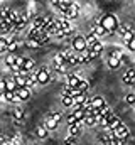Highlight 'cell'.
<instances>
[{
	"mask_svg": "<svg viewBox=\"0 0 135 145\" xmlns=\"http://www.w3.org/2000/svg\"><path fill=\"white\" fill-rule=\"evenodd\" d=\"M98 25H101V27L105 29L106 36H113V34L117 32V27H118L120 24H118V19H117L113 14H105L100 19Z\"/></svg>",
	"mask_w": 135,
	"mask_h": 145,
	"instance_id": "obj_1",
	"label": "cell"
},
{
	"mask_svg": "<svg viewBox=\"0 0 135 145\" xmlns=\"http://www.w3.org/2000/svg\"><path fill=\"white\" fill-rule=\"evenodd\" d=\"M29 39H32V40H35V42H39L41 46L46 44V42H49V36H47L44 31H41V29H31V32H29Z\"/></svg>",
	"mask_w": 135,
	"mask_h": 145,
	"instance_id": "obj_2",
	"label": "cell"
},
{
	"mask_svg": "<svg viewBox=\"0 0 135 145\" xmlns=\"http://www.w3.org/2000/svg\"><path fill=\"white\" fill-rule=\"evenodd\" d=\"M51 68H47V66H44V68H41V69H37L35 71V79H37V83L39 84H47L51 79H49V74H51Z\"/></svg>",
	"mask_w": 135,
	"mask_h": 145,
	"instance_id": "obj_3",
	"label": "cell"
},
{
	"mask_svg": "<svg viewBox=\"0 0 135 145\" xmlns=\"http://www.w3.org/2000/svg\"><path fill=\"white\" fill-rule=\"evenodd\" d=\"M113 135H115V138H118V140H128L130 138V130L127 128V125H123V123H120L115 130H113Z\"/></svg>",
	"mask_w": 135,
	"mask_h": 145,
	"instance_id": "obj_4",
	"label": "cell"
},
{
	"mask_svg": "<svg viewBox=\"0 0 135 145\" xmlns=\"http://www.w3.org/2000/svg\"><path fill=\"white\" fill-rule=\"evenodd\" d=\"M78 14H79V5L76 3V2H71L69 3V7H68V10L63 14V19H66V20H73V19H76L78 17Z\"/></svg>",
	"mask_w": 135,
	"mask_h": 145,
	"instance_id": "obj_5",
	"label": "cell"
},
{
	"mask_svg": "<svg viewBox=\"0 0 135 145\" xmlns=\"http://www.w3.org/2000/svg\"><path fill=\"white\" fill-rule=\"evenodd\" d=\"M73 51L81 52L83 49H86V42H85V36H74L73 37Z\"/></svg>",
	"mask_w": 135,
	"mask_h": 145,
	"instance_id": "obj_6",
	"label": "cell"
},
{
	"mask_svg": "<svg viewBox=\"0 0 135 145\" xmlns=\"http://www.w3.org/2000/svg\"><path fill=\"white\" fill-rule=\"evenodd\" d=\"M14 95H15L20 101H27V100L31 98V89H29V88H17V89L14 91Z\"/></svg>",
	"mask_w": 135,
	"mask_h": 145,
	"instance_id": "obj_7",
	"label": "cell"
},
{
	"mask_svg": "<svg viewBox=\"0 0 135 145\" xmlns=\"http://www.w3.org/2000/svg\"><path fill=\"white\" fill-rule=\"evenodd\" d=\"M122 121L118 120V116H115V115H110L108 118H106V132H113L118 125H120Z\"/></svg>",
	"mask_w": 135,
	"mask_h": 145,
	"instance_id": "obj_8",
	"label": "cell"
},
{
	"mask_svg": "<svg viewBox=\"0 0 135 145\" xmlns=\"http://www.w3.org/2000/svg\"><path fill=\"white\" fill-rule=\"evenodd\" d=\"M81 130H83V121H76L74 125H69V127H68V133H69V137H74V138L81 133Z\"/></svg>",
	"mask_w": 135,
	"mask_h": 145,
	"instance_id": "obj_9",
	"label": "cell"
},
{
	"mask_svg": "<svg viewBox=\"0 0 135 145\" xmlns=\"http://www.w3.org/2000/svg\"><path fill=\"white\" fill-rule=\"evenodd\" d=\"M90 105H91V110H100L105 106V100L101 96H93L90 98Z\"/></svg>",
	"mask_w": 135,
	"mask_h": 145,
	"instance_id": "obj_10",
	"label": "cell"
},
{
	"mask_svg": "<svg viewBox=\"0 0 135 145\" xmlns=\"http://www.w3.org/2000/svg\"><path fill=\"white\" fill-rule=\"evenodd\" d=\"M69 3H71V2H66V0H52V2H51V5H52V7H56V8H59V10H61V14H64V12L68 10Z\"/></svg>",
	"mask_w": 135,
	"mask_h": 145,
	"instance_id": "obj_11",
	"label": "cell"
},
{
	"mask_svg": "<svg viewBox=\"0 0 135 145\" xmlns=\"http://www.w3.org/2000/svg\"><path fill=\"white\" fill-rule=\"evenodd\" d=\"M44 25H46V15H37V17H34L32 20V29H44Z\"/></svg>",
	"mask_w": 135,
	"mask_h": 145,
	"instance_id": "obj_12",
	"label": "cell"
},
{
	"mask_svg": "<svg viewBox=\"0 0 135 145\" xmlns=\"http://www.w3.org/2000/svg\"><path fill=\"white\" fill-rule=\"evenodd\" d=\"M122 79H123V83H125V84H134V83H135V69H134V68H130L128 71L125 72V74L122 76Z\"/></svg>",
	"mask_w": 135,
	"mask_h": 145,
	"instance_id": "obj_13",
	"label": "cell"
},
{
	"mask_svg": "<svg viewBox=\"0 0 135 145\" xmlns=\"http://www.w3.org/2000/svg\"><path fill=\"white\" fill-rule=\"evenodd\" d=\"M79 81H81V78H78L76 74H71L66 78V86L68 88H76L79 84Z\"/></svg>",
	"mask_w": 135,
	"mask_h": 145,
	"instance_id": "obj_14",
	"label": "cell"
},
{
	"mask_svg": "<svg viewBox=\"0 0 135 145\" xmlns=\"http://www.w3.org/2000/svg\"><path fill=\"white\" fill-rule=\"evenodd\" d=\"M58 125H59V123H58V121L51 116V113H49V115L46 116V125H44L46 130H47V132H49V130H54V128H58Z\"/></svg>",
	"mask_w": 135,
	"mask_h": 145,
	"instance_id": "obj_15",
	"label": "cell"
},
{
	"mask_svg": "<svg viewBox=\"0 0 135 145\" xmlns=\"http://www.w3.org/2000/svg\"><path fill=\"white\" fill-rule=\"evenodd\" d=\"M24 115H26L24 108H20V106L14 108V120H15L17 123H22V121H24Z\"/></svg>",
	"mask_w": 135,
	"mask_h": 145,
	"instance_id": "obj_16",
	"label": "cell"
},
{
	"mask_svg": "<svg viewBox=\"0 0 135 145\" xmlns=\"http://www.w3.org/2000/svg\"><path fill=\"white\" fill-rule=\"evenodd\" d=\"M88 88H90V83H88V81H85V79H81V81H79V84L76 86V89H78V93H79V95H86Z\"/></svg>",
	"mask_w": 135,
	"mask_h": 145,
	"instance_id": "obj_17",
	"label": "cell"
},
{
	"mask_svg": "<svg viewBox=\"0 0 135 145\" xmlns=\"http://www.w3.org/2000/svg\"><path fill=\"white\" fill-rule=\"evenodd\" d=\"M19 46H20V42H19L17 39H14V40H7V51H9L10 54H14V51L19 49Z\"/></svg>",
	"mask_w": 135,
	"mask_h": 145,
	"instance_id": "obj_18",
	"label": "cell"
},
{
	"mask_svg": "<svg viewBox=\"0 0 135 145\" xmlns=\"http://www.w3.org/2000/svg\"><path fill=\"white\" fill-rule=\"evenodd\" d=\"M3 83H5V91H15L17 89V86H15V81H14V78H9V79H3Z\"/></svg>",
	"mask_w": 135,
	"mask_h": 145,
	"instance_id": "obj_19",
	"label": "cell"
},
{
	"mask_svg": "<svg viewBox=\"0 0 135 145\" xmlns=\"http://www.w3.org/2000/svg\"><path fill=\"white\" fill-rule=\"evenodd\" d=\"M85 42H86V49H88V47H91L93 44H96V42H98V37L91 32V34H88V36L85 37Z\"/></svg>",
	"mask_w": 135,
	"mask_h": 145,
	"instance_id": "obj_20",
	"label": "cell"
},
{
	"mask_svg": "<svg viewBox=\"0 0 135 145\" xmlns=\"http://www.w3.org/2000/svg\"><path fill=\"white\" fill-rule=\"evenodd\" d=\"M132 31H134V29H132V25H130V24H122V25H118V27H117V32H118L120 36H123L125 32H132Z\"/></svg>",
	"mask_w": 135,
	"mask_h": 145,
	"instance_id": "obj_21",
	"label": "cell"
},
{
	"mask_svg": "<svg viewBox=\"0 0 135 145\" xmlns=\"http://www.w3.org/2000/svg\"><path fill=\"white\" fill-rule=\"evenodd\" d=\"M108 56H110V57H115V59H118V61H122V57H123V52H122L120 49H117V47H113V49H110V52H108Z\"/></svg>",
	"mask_w": 135,
	"mask_h": 145,
	"instance_id": "obj_22",
	"label": "cell"
},
{
	"mask_svg": "<svg viewBox=\"0 0 135 145\" xmlns=\"http://www.w3.org/2000/svg\"><path fill=\"white\" fill-rule=\"evenodd\" d=\"M22 69H24V71H32V69H34V61L31 59V57H24Z\"/></svg>",
	"mask_w": 135,
	"mask_h": 145,
	"instance_id": "obj_23",
	"label": "cell"
},
{
	"mask_svg": "<svg viewBox=\"0 0 135 145\" xmlns=\"http://www.w3.org/2000/svg\"><path fill=\"white\" fill-rule=\"evenodd\" d=\"M73 116H74L76 121H83V118H85V111L79 108V106H76V108H74V113H73Z\"/></svg>",
	"mask_w": 135,
	"mask_h": 145,
	"instance_id": "obj_24",
	"label": "cell"
},
{
	"mask_svg": "<svg viewBox=\"0 0 135 145\" xmlns=\"http://www.w3.org/2000/svg\"><path fill=\"white\" fill-rule=\"evenodd\" d=\"M85 100H86V95H76V96H73V105L74 106H81Z\"/></svg>",
	"mask_w": 135,
	"mask_h": 145,
	"instance_id": "obj_25",
	"label": "cell"
},
{
	"mask_svg": "<svg viewBox=\"0 0 135 145\" xmlns=\"http://www.w3.org/2000/svg\"><path fill=\"white\" fill-rule=\"evenodd\" d=\"M35 135H37L39 138H46V137H47V130H46V127H44V125H39V127L35 128Z\"/></svg>",
	"mask_w": 135,
	"mask_h": 145,
	"instance_id": "obj_26",
	"label": "cell"
},
{
	"mask_svg": "<svg viewBox=\"0 0 135 145\" xmlns=\"http://www.w3.org/2000/svg\"><path fill=\"white\" fill-rule=\"evenodd\" d=\"M88 51H91V52H95L96 56H100V52L103 51V44H101L100 40H98L96 44H93L91 47H88Z\"/></svg>",
	"mask_w": 135,
	"mask_h": 145,
	"instance_id": "obj_27",
	"label": "cell"
},
{
	"mask_svg": "<svg viewBox=\"0 0 135 145\" xmlns=\"http://www.w3.org/2000/svg\"><path fill=\"white\" fill-rule=\"evenodd\" d=\"M10 12H12L10 7H2V8H0V20H7L9 15H10Z\"/></svg>",
	"mask_w": 135,
	"mask_h": 145,
	"instance_id": "obj_28",
	"label": "cell"
},
{
	"mask_svg": "<svg viewBox=\"0 0 135 145\" xmlns=\"http://www.w3.org/2000/svg\"><path fill=\"white\" fill-rule=\"evenodd\" d=\"M63 64H66L64 59H63V56H61L59 52L54 54V57H52V66H63Z\"/></svg>",
	"mask_w": 135,
	"mask_h": 145,
	"instance_id": "obj_29",
	"label": "cell"
},
{
	"mask_svg": "<svg viewBox=\"0 0 135 145\" xmlns=\"http://www.w3.org/2000/svg\"><path fill=\"white\" fill-rule=\"evenodd\" d=\"M106 61H108V68H111V69H118V68H120V61H118V59H115V57H110V56H108V59H106Z\"/></svg>",
	"mask_w": 135,
	"mask_h": 145,
	"instance_id": "obj_30",
	"label": "cell"
},
{
	"mask_svg": "<svg viewBox=\"0 0 135 145\" xmlns=\"http://www.w3.org/2000/svg\"><path fill=\"white\" fill-rule=\"evenodd\" d=\"M110 115H111V110L108 108V106H103V108L98 110V116L100 118H108Z\"/></svg>",
	"mask_w": 135,
	"mask_h": 145,
	"instance_id": "obj_31",
	"label": "cell"
},
{
	"mask_svg": "<svg viewBox=\"0 0 135 145\" xmlns=\"http://www.w3.org/2000/svg\"><path fill=\"white\" fill-rule=\"evenodd\" d=\"M15 59H17V56H15V54H9V56L5 57V64H7V68H9V69L15 64Z\"/></svg>",
	"mask_w": 135,
	"mask_h": 145,
	"instance_id": "obj_32",
	"label": "cell"
},
{
	"mask_svg": "<svg viewBox=\"0 0 135 145\" xmlns=\"http://www.w3.org/2000/svg\"><path fill=\"white\" fill-rule=\"evenodd\" d=\"M0 32H12V25L7 20H0Z\"/></svg>",
	"mask_w": 135,
	"mask_h": 145,
	"instance_id": "obj_33",
	"label": "cell"
},
{
	"mask_svg": "<svg viewBox=\"0 0 135 145\" xmlns=\"http://www.w3.org/2000/svg\"><path fill=\"white\" fill-rule=\"evenodd\" d=\"M76 64H79V57H78V54L74 52V54L66 61V66H76Z\"/></svg>",
	"mask_w": 135,
	"mask_h": 145,
	"instance_id": "obj_34",
	"label": "cell"
},
{
	"mask_svg": "<svg viewBox=\"0 0 135 145\" xmlns=\"http://www.w3.org/2000/svg\"><path fill=\"white\" fill-rule=\"evenodd\" d=\"M93 34H95L96 37H103V36H106V32H105V29H103L101 25H96V27H95Z\"/></svg>",
	"mask_w": 135,
	"mask_h": 145,
	"instance_id": "obj_35",
	"label": "cell"
},
{
	"mask_svg": "<svg viewBox=\"0 0 135 145\" xmlns=\"http://www.w3.org/2000/svg\"><path fill=\"white\" fill-rule=\"evenodd\" d=\"M61 101H63V105H64L66 108L73 106V98H71V96H63V98H61Z\"/></svg>",
	"mask_w": 135,
	"mask_h": 145,
	"instance_id": "obj_36",
	"label": "cell"
},
{
	"mask_svg": "<svg viewBox=\"0 0 135 145\" xmlns=\"http://www.w3.org/2000/svg\"><path fill=\"white\" fill-rule=\"evenodd\" d=\"M7 51V39L5 37H0V54Z\"/></svg>",
	"mask_w": 135,
	"mask_h": 145,
	"instance_id": "obj_37",
	"label": "cell"
},
{
	"mask_svg": "<svg viewBox=\"0 0 135 145\" xmlns=\"http://www.w3.org/2000/svg\"><path fill=\"white\" fill-rule=\"evenodd\" d=\"M122 39H123V42H125V44H127L128 40H132V39H135V37H134V31H132V32H125V34L122 36Z\"/></svg>",
	"mask_w": 135,
	"mask_h": 145,
	"instance_id": "obj_38",
	"label": "cell"
},
{
	"mask_svg": "<svg viewBox=\"0 0 135 145\" xmlns=\"http://www.w3.org/2000/svg\"><path fill=\"white\" fill-rule=\"evenodd\" d=\"M3 98H5V101L12 103V100H14V93H12V91H5V93H3Z\"/></svg>",
	"mask_w": 135,
	"mask_h": 145,
	"instance_id": "obj_39",
	"label": "cell"
},
{
	"mask_svg": "<svg viewBox=\"0 0 135 145\" xmlns=\"http://www.w3.org/2000/svg\"><path fill=\"white\" fill-rule=\"evenodd\" d=\"M51 116H52V118H54V120H56L58 123H59V121L63 120V113H59V111H54V113H51Z\"/></svg>",
	"mask_w": 135,
	"mask_h": 145,
	"instance_id": "obj_40",
	"label": "cell"
},
{
	"mask_svg": "<svg viewBox=\"0 0 135 145\" xmlns=\"http://www.w3.org/2000/svg\"><path fill=\"white\" fill-rule=\"evenodd\" d=\"M27 46H29V47H32V49L41 47V44H39V42H35V40H32V39H29V40H27Z\"/></svg>",
	"mask_w": 135,
	"mask_h": 145,
	"instance_id": "obj_41",
	"label": "cell"
},
{
	"mask_svg": "<svg viewBox=\"0 0 135 145\" xmlns=\"http://www.w3.org/2000/svg\"><path fill=\"white\" fill-rule=\"evenodd\" d=\"M125 101H127L128 105H134V103H135V95H132V93H130V95H127Z\"/></svg>",
	"mask_w": 135,
	"mask_h": 145,
	"instance_id": "obj_42",
	"label": "cell"
},
{
	"mask_svg": "<svg viewBox=\"0 0 135 145\" xmlns=\"http://www.w3.org/2000/svg\"><path fill=\"white\" fill-rule=\"evenodd\" d=\"M64 145H76L74 137H66V138H64Z\"/></svg>",
	"mask_w": 135,
	"mask_h": 145,
	"instance_id": "obj_43",
	"label": "cell"
},
{
	"mask_svg": "<svg viewBox=\"0 0 135 145\" xmlns=\"http://www.w3.org/2000/svg\"><path fill=\"white\" fill-rule=\"evenodd\" d=\"M127 49H128V51H135V39H132V40L127 42Z\"/></svg>",
	"mask_w": 135,
	"mask_h": 145,
	"instance_id": "obj_44",
	"label": "cell"
},
{
	"mask_svg": "<svg viewBox=\"0 0 135 145\" xmlns=\"http://www.w3.org/2000/svg\"><path fill=\"white\" fill-rule=\"evenodd\" d=\"M3 93H5V83L3 79H0V96H3Z\"/></svg>",
	"mask_w": 135,
	"mask_h": 145,
	"instance_id": "obj_45",
	"label": "cell"
},
{
	"mask_svg": "<svg viewBox=\"0 0 135 145\" xmlns=\"http://www.w3.org/2000/svg\"><path fill=\"white\" fill-rule=\"evenodd\" d=\"M74 123H76L74 116H73V115H69V116H68V127H69V125H74Z\"/></svg>",
	"mask_w": 135,
	"mask_h": 145,
	"instance_id": "obj_46",
	"label": "cell"
},
{
	"mask_svg": "<svg viewBox=\"0 0 135 145\" xmlns=\"http://www.w3.org/2000/svg\"><path fill=\"white\" fill-rule=\"evenodd\" d=\"M111 145H125V140H118V138H115V140L111 142Z\"/></svg>",
	"mask_w": 135,
	"mask_h": 145,
	"instance_id": "obj_47",
	"label": "cell"
}]
</instances>
